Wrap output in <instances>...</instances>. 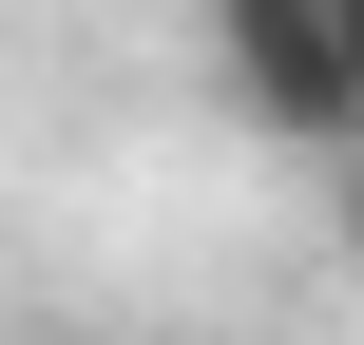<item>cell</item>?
<instances>
[{"label": "cell", "mask_w": 364, "mask_h": 345, "mask_svg": "<svg viewBox=\"0 0 364 345\" xmlns=\"http://www.w3.org/2000/svg\"><path fill=\"white\" fill-rule=\"evenodd\" d=\"M192 19H211V77H230L250 134H288V154H364L346 19H326V0H192Z\"/></svg>", "instance_id": "1"}, {"label": "cell", "mask_w": 364, "mask_h": 345, "mask_svg": "<svg viewBox=\"0 0 364 345\" xmlns=\"http://www.w3.org/2000/svg\"><path fill=\"white\" fill-rule=\"evenodd\" d=\"M326 19H346V96H364V0H326Z\"/></svg>", "instance_id": "2"}, {"label": "cell", "mask_w": 364, "mask_h": 345, "mask_svg": "<svg viewBox=\"0 0 364 345\" xmlns=\"http://www.w3.org/2000/svg\"><path fill=\"white\" fill-rule=\"evenodd\" d=\"M346 250H364V192H346Z\"/></svg>", "instance_id": "3"}]
</instances>
